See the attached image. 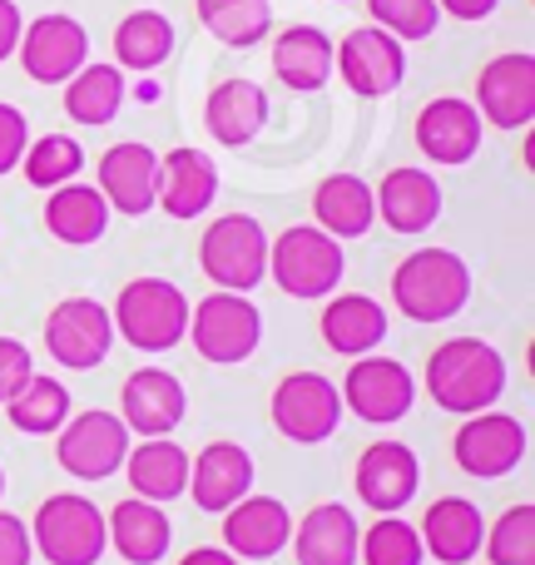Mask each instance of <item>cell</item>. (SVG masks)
Returning <instances> with one entry per match:
<instances>
[{"mask_svg": "<svg viewBox=\"0 0 535 565\" xmlns=\"http://www.w3.org/2000/svg\"><path fill=\"white\" fill-rule=\"evenodd\" d=\"M427 397L451 417L491 412L506 397V358L486 338H447L427 358Z\"/></svg>", "mask_w": 535, "mask_h": 565, "instance_id": "1", "label": "cell"}, {"mask_svg": "<svg viewBox=\"0 0 535 565\" xmlns=\"http://www.w3.org/2000/svg\"><path fill=\"white\" fill-rule=\"evenodd\" d=\"M392 302L407 322H451L471 302V264L451 248H417L392 274Z\"/></svg>", "mask_w": 535, "mask_h": 565, "instance_id": "2", "label": "cell"}, {"mask_svg": "<svg viewBox=\"0 0 535 565\" xmlns=\"http://www.w3.org/2000/svg\"><path fill=\"white\" fill-rule=\"evenodd\" d=\"M342 274H347V254L342 238L322 234L318 224H292L278 238H268V278L278 282L288 298H332Z\"/></svg>", "mask_w": 535, "mask_h": 565, "instance_id": "3", "label": "cell"}, {"mask_svg": "<svg viewBox=\"0 0 535 565\" xmlns=\"http://www.w3.org/2000/svg\"><path fill=\"white\" fill-rule=\"evenodd\" d=\"M30 546L35 556H45V565H99L109 551L105 511L85 491H55L40 501L30 521Z\"/></svg>", "mask_w": 535, "mask_h": 565, "instance_id": "4", "label": "cell"}, {"mask_svg": "<svg viewBox=\"0 0 535 565\" xmlns=\"http://www.w3.org/2000/svg\"><path fill=\"white\" fill-rule=\"evenodd\" d=\"M109 318H115V338H125L135 352H169L189 332V298L169 278H129Z\"/></svg>", "mask_w": 535, "mask_h": 565, "instance_id": "5", "label": "cell"}, {"mask_svg": "<svg viewBox=\"0 0 535 565\" xmlns=\"http://www.w3.org/2000/svg\"><path fill=\"white\" fill-rule=\"evenodd\" d=\"M189 342L214 367H238L264 342V312L248 292H208L204 302H189Z\"/></svg>", "mask_w": 535, "mask_h": 565, "instance_id": "6", "label": "cell"}, {"mask_svg": "<svg viewBox=\"0 0 535 565\" xmlns=\"http://www.w3.org/2000/svg\"><path fill=\"white\" fill-rule=\"evenodd\" d=\"M199 268L224 292H254L268 278V234L254 214H224L204 228Z\"/></svg>", "mask_w": 535, "mask_h": 565, "instance_id": "7", "label": "cell"}, {"mask_svg": "<svg viewBox=\"0 0 535 565\" xmlns=\"http://www.w3.org/2000/svg\"><path fill=\"white\" fill-rule=\"evenodd\" d=\"M268 417L282 441H292V447H318V441H328L332 431L342 427L347 412H342V392L332 377H322V372H288V377L272 387Z\"/></svg>", "mask_w": 535, "mask_h": 565, "instance_id": "8", "label": "cell"}, {"mask_svg": "<svg viewBox=\"0 0 535 565\" xmlns=\"http://www.w3.org/2000/svg\"><path fill=\"white\" fill-rule=\"evenodd\" d=\"M129 427L119 422V412H69V422L55 431V461L65 477L75 481H109L129 457Z\"/></svg>", "mask_w": 535, "mask_h": 565, "instance_id": "9", "label": "cell"}, {"mask_svg": "<svg viewBox=\"0 0 535 565\" xmlns=\"http://www.w3.org/2000/svg\"><path fill=\"white\" fill-rule=\"evenodd\" d=\"M338 392H342V412L372 422V427H392V422H402L417 407V377H411V367L402 358H382V352L352 358Z\"/></svg>", "mask_w": 535, "mask_h": 565, "instance_id": "10", "label": "cell"}, {"mask_svg": "<svg viewBox=\"0 0 535 565\" xmlns=\"http://www.w3.org/2000/svg\"><path fill=\"white\" fill-rule=\"evenodd\" d=\"M451 457L467 477L501 481L531 457V431L511 412H471V417H461L457 437H451Z\"/></svg>", "mask_w": 535, "mask_h": 565, "instance_id": "11", "label": "cell"}, {"mask_svg": "<svg viewBox=\"0 0 535 565\" xmlns=\"http://www.w3.org/2000/svg\"><path fill=\"white\" fill-rule=\"evenodd\" d=\"M45 352L65 372H95L115 352V318L99 298H60L45 318Z\"/></svg>", "mask_w": 535, "mask_h": 565, "instance_id": "12", "label": "cell"}, {"mask_svg": "<svg viewBox=\"0 0 535 565\" xmlns=\"http://www.w3.org/2000/svg\"><path fill=\"white\" fill-rule=\"evenodd\" d=\"M332 70L347 79L352 95L382 99L407 79V50H402V40L387 35L382 25H367V30H352V35L332 50Z\"/></svg>", "mask_w": 535, "mask_h": 565, "instance_id": "13", "label": "cell"}, {"mask_svg": "<svg viewBox=\"0 0 535 565\" xmlns=\"http://www.w3.org/2000/svg\"><path fill=\"white\" fill-rule=\"evenodd\" d=\"M352 481H357L362 507H372L377 516H397V511H407L421 491V461L407 441L382 437L362 451Z\"/></svg>", "mask_w": 535, "mask_h": 565, "instance_id": "14", "label": "cell"}, {"mask_svg": "<svg viewBox=\"0 0 535 565\" xmlns=\"http://www.w3.org/2000/svg\"><path fill=\"white\" fill-rule=\"evenodd\" d=\"M189 417V392L174 372L164 367H139L119 387V422L129 437H174L179 422Z\"/></svg>", "mask_w": 535, "mask_h": 565, "instance_id": "15", "label": "cell"}, {"mask_svg": "<svg viewBox=\"0 0 535 565\" xmlns=\"http://www.w3.org/2000/svg\"><path fill=\"white\" fill-rule=\"evenodd\" d=\"M20 65L35 85H65L79 65L89 60V35L75 15H40L20 30V45H15Z\"/></svg>", "mask_w": 535, "mask_h": 565, "instance_id": "16", "label": "cell"}, {"mask_svg": "<svg viewBox=\"0 0 535 565\" xmlns=\"http://www.w3.org/2000/svg\"><path fill=\"white\" fill-rule=\"evenodd\" d=\"M477 115L496 129H531L535 119V55L511 50L477 75Z\"/></svg>", "mask_w": 535, "mask_h": 565, "instance_id": "17", "label": "cell"}, {"mask_svg": "<svg viewBox=\"0 0 535 565\" xmlns=\"http://www.w3.org/2000/svg\"><path fill=\"white\" fill-rule=\"evenodd\" d=\"M218 199V164L204 154V149H169L159 159L154 174V209H164L169 218L189 224V218L208 214Z\"/></svg>", "mask_w": 535, "mask_h": 565, "instance_id": "18", "label": "cell"}, {"mask_svg": "<svg viewBox=\"0 0 535 565\" xmlns=\"http://www.w3.org/2000/svg\"><path fill=\"white\" fill-rule=\"evenodd\" d=\"M254 491V457L238 441H208L199 457H189V491L199 511L224 516L234 501H244Z\"/></svg>", "mask_w": 535, "mask_h": 565, "instance_id": "19", "label": "cell"}, {"mask_svg": "<svg viewBox=\"0 0 535 565\" xmlns=\"http://www.w3.org/2000/svg\"><path fill=\"white\" fill-rule=\"evenodd\" d=\"M154 174H159V154L139 139H125V145H109L99 154V194H105L109 214L125 218H145L154 209Z\"/></svg>", "mask_w": 535, "mask_h": 565, "instance_id": "20", "label": "cell"}, {"mask_svg": "<svg viewBox=\"0 0 535 565\" xmlns=\"http://www.w3.org/2000/svg\"><path fill=\"white\" fill-rule=\"evenodd\" d=\"M292 541V511L278 497H254L224 511V551L238 561H272Z\"/></svg>", "mask_w": 535, "mask_h": 565, "instance_id": "21", "label": "cell"}, {"mask_svg": "<svg viewBox=\"0 0 535 565\" xmlns=\"http://www.w3.org/2000/svg\"><path fill=\"white\" fill-rule=\"evenodd\" d=\"M417 149L441 169H457L467 159H477L481 149V115L471 99H431L417 115Z\"/></svg>", "mask_w": 535, "mask_h": 565, "instance_id": "22", "label": "cell"}, {"mask_svg": "<svg viewBox=\"0 0 535 565\" xmlns=\"http://www.w3.org/2000/svg\"><path fill=\"white\" fill-rule=\"evenodd\" d=\"M421 551L441 565H471L481 556V541H486V516H481L477 501L467 497H441L427 507L417 526Z\"/></svg>", "mask_w": 535, "mask_h": 565, "instance_id": "23", "label": "cell"}, {"mask_svg": "<svg viewBox=\"0 0 535 565\" xmlns=\"http://www.w3.org/2000/svg\"><path fill=\"white\" fill-rule=\"evenodd\" d=\"M357 541H362V526L352 516V507L322 501L302 521H292L288 546L298 565H357Z\"/></svg>", "mask_w": 535, "mask_h": 565, "instance_id": "24", "label": "cell"}, {"mask_svg": "<svg viewBox=\"0 0 535 565\" xmlns=\"http://www.w3.org/2000/svg\"><path fill=\"white\" fill-rule=\"evenodd\" d=\"M318 332L338 358H367L387 342V308L367 292H332Z\"/></svg>", "mask_w": 535, "mask_h": 565, "instance_id": "25", "label": "cell"}, {"mask_svg": "<svg viewBox=\"0 0 535 565\" xmlns=\"http://www.w3.org/2000/svg\"><path fill=\"white\" fill-rule=\"evenodd\" d=\"M109 546L119 551L125 565H159L174 546V526H169V511L154 507L145 497H125L115 511L105 516Z\"/></svg>", "mask_w": 535, "mask_h": 565, "instance_id": "26", "label": "cell"}, {"mask_svg": "<svg viewBox=\"0 0 535 565\" xmlns=\"http://www.w3.org/2000/svg\"><path fill=\"white\" fill-rule=\"evenodd\" d=\"M372 199H377V218L392 234H427L441 218V184L427 169H392L372 189Z\"/></svg>", "mask_w": 535, "mask_h": 565, "instance_id": "27", "label": "cell"}, {"mask_svg": "<svg viewBox=\"0 0 535 565\" xmlns=\"http://www.w3.org/2000/svg\"><path fill=\"white\" fill-rule=\"evenodd\" d=\"M119 471L129 477V491L154 507H169L189 491V451L174 437H145L139 447H129Z\"/></svg>", "mask_w": 535, "mask_h": 565, "instance_id": "28", "label": "cell"}, {"mask_svg": "<svg viewBox=\"0 0 535 565\" xmlns=\"http://www.w3.org/2000/svg\"><path fill=\"white\" fill-rule=\"evenodd\" d=\"M204 125L224 149L254 145L268 125L264 85H254V79H224V85H214L208 89V105H204Z\"/></svg>", "mask_w": 535, "mask_h": 565, "instance_id": "29", "label": "cell"}, {"mask_svg": "<svg viewBox=\"0 0 535 565\" xmlns=\"http://www.w3.org/2000/svg\"><path fill=\"white\" fill-rule=\"evenodd\" d=\"M312 214H318L322 234L362 238L377 224V199H372V184L362 174H328L312 189Z\"/></svg>", "mask_w": 535, "mask_h": 565, "instance_id": "30", "label": "cell"}, {"mask_svg": "<svg viewBox=\"0 0 535 565\" xmlns=\"http://www.w3.org/2000/svg\"><path fill=\"white\" fill-rule=\"evenodd\" d=\"M332 50L338 45L318 25H288L282 35H272V70H278V79L288 89L312 95V89H322L338 75L332 70Z\"/></svg>", "mask_w": 535, "mask_h": 565, "instance_id": "31", "label": "cell"}, {"mask_svg": "<svg viewBox=\"0 0 535 565\" xmlns=\"http://www.w3.org/2000/svg\"><path fill=\"white\" fill-rule=\"evenodd\" d=\"M45 228L69 248H89L109 234V204L95 184H60L45 199Z\"/></svg>", "mask_w": 535, "mask_h": 565, "instance_id": "32", "label": "cell"}, {"mask_svg": "<svg viewBox=\"0 0 535 565\" xmlns=\"http://www.w3.org/2000/svg\"><path fill=\"white\" fill-rule=\"evenodd\" d=\"M75 412V397L60 377L50 372H30V382L6 402V422L20 431V437H55L60 427Z\"/></svg>", "mask_w": 535, "mask_h": 565, "instance_id": "33", "label": "cell"}, {"mask_svg": "<svg viewBox=\"0 0 535 565\" xmlns=\"http://www.w3.org/2000/svg\"><path fill=\"white\" fill-rule=\"evenodd\" d=\"M125 105V75L115 65H79L65 79V115L85 129H99Z\"/></svg>", "mask_w": 535, "mask_h": 565, "instance_id": "34", "label": "cell"}, {"mask_svg": "<svg viewBox=\"0 0 535 565\" xmlns=\"http://www.w3.org/2000/svg\"><path fill=\"white\" fill-rule=\"evenodd\" d=\"M174 40L179 35L169 25V15H159V10H129L115 30V60L125 70H135V75H145V70H159L174 55Z\"/></svg>", "mask_w": 535, "mask_h": 565, "instance_id": "35", "label": "cell"}, {"mask_svg": "<svg viewBox=\"0 0 535 565\" xmlns=\"http://www.w3.org/2000/svg\"><path fill=\"white\" fill-rule=\"evenodd\" d=\"M199 20L214 40L248 50L272 30V6L268 0H199Z\"/></svg>", "mask_w": 535, "mask_h": 565, "instance_id": "36", "label": "cell"}, {"mask_svg": "<svg viewBox=\"0 0 535 565\" xmlns=\"http://www.w3.org/2000/svg\"><path fill=\"white\" fill-rule=\"evenodd\" d=\"M85 169V149L75 145L69 135H45V139H30L25 154H20V174L30 179V189H60Z\"/></svg>", "mask_w": 535, "mask_h": 565, "instance_id": "37", "label": "cell"}, {"mask_svg": "<svg viewBox=\"0 0 535 565\" xmlns=\"http://www.w3.org/2000/svg\"><path fill=\"white\" fill-rule=\"evenodd\" d=\"M357 561L362 565H427L421 536L407 516H377L357 541Z\"/></svg>", "mask_w": 535, "mask_h": 565, "instance_id": "38", "label": "cell"}, {"mask_svg": "<svg viewBox=\"0 0 535 565\" xmlns=\"http://www.w3.org/2000/svg\"><path fill=\"white\" fill-rule=\"evenodd\" d=\"M491 565H535V507H506L496 521H486V541H481Z\"/></svg>", "mask_w": 535, "mask_h": 565, "instance_id": "39", "label": "cell"}, {"mask_svg": "<svg viewBox=\"0 0 535 565\" xmlns=\"http://www.w3.org/2000/svg\"><path fill=\"white\" fill-rule=\"evenodd\" d=\"M367 10L387 35L402 40V45H407V40H427L441 20L437 0H367Z\"/></svg>", "mask_w": 535, "mask_h": 565, "instance_id": "40", "label": "cell"}, {"mask_svg": "<svg viewBox=\"0 0 535 565\" xmlns=\"http://www.w3.org/2000/svg\"><path fill=\"white\" fill-rule=\"evenodd\" d=\"M30 372H35V352H30L20 338H0V407L25 387Z\"/></svg>", "mask_w": 535, "mask_h": 565, "instance_id": "41", "label": "cell"}, {"mask_svg": "<svg viewBox=\"0 0 535 565\" xmlns=\"http://www.w3.org/2000/svg\"><path fill=\"white\" fill-rule=\"evenodd\" d=\"M25 145H30L25 115H20L15 105H6V99H0V179H6L10 169H20V154H25Z\"/></svg>", "mask_w": 535, "mask_h": 565, "instance_id": "42", "label": "cell"}, {"mask_svg": "<svg viewBox=\"0 0 535 565\" xmlns=\"http://www.w3.org/2000/svg\"><path fill=\"white\" fill-rule=\"evenodd\" d=\"M35 546H30V521L0 511V565H30Z\"/></svg>", "mask_w": 535, "mask_h": 565, "instance_id": "43", "label": "cell"}, {"mask_svg": "<svg viewBox=\"0 0 535 565\" xmlns=\"http://www.w3.org/2000/svg\"><path fill=\"white\" fill-rule=\"evenodd\" d=\"M20 30H25V15H20V6H15V0H0V60L15 55Z\"/></svg>", "mask_w": 535, "mask_h": 565, "instance_id": "44", "label": "cell"}, {"mask_svg": "<svg viewBox=\"0 0 535 565\" xmlns=\"http://www.w3.org/2000/svg\"><path fill=\"white\" fill-rule=\"evenodd\" d=\"M501 0H437V10H447L451 20H486Z\"/></svg>", "mask_w": 535, "mask_h": 565, "instance_id": "45", "label": "cell"}, {"mask_svg": "<svg viewBox=\"0 0 535 565\" xmlns=\"http://www.w3.org/2000/svg\"><path fill=\"white\" fill-rule=\"evenodd\" d=\"M179 565H244V561L228 556L224 546H194L189 556H179Z\"/></svg>", "mask_w": 535, "mask_h": 565, "instance_id": "46", "label": "cell"}, {"mask_svg": "<svg viewBox=\"0 0 535 565\" xmlns=\"http://www.w3.org/2000/svg\"><path fill=\"white\" fill-rule=\"evenodd\" d=\"M0 497H6V467H0Z\"/></svg>", "mask_w": 535, "mask_h": 565, "instance_id": "47", "label": "cell"}]
</instances>
